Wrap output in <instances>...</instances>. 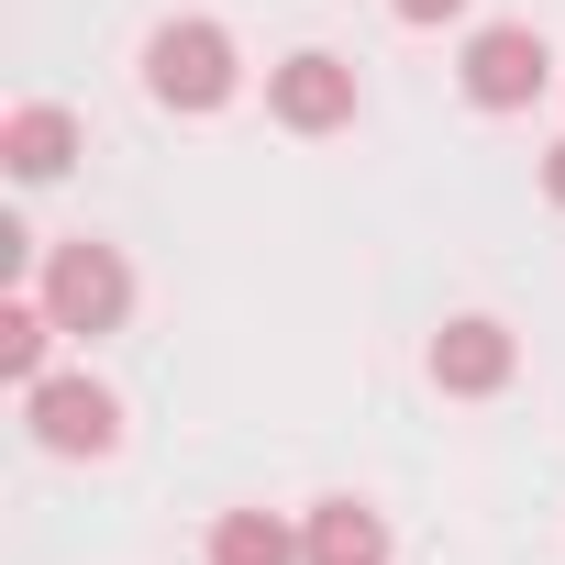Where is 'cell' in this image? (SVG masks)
Masks as SVG:
<instances>
[{
	"mask_svg": "<svg viewBox=\"0 0 565 565\" xmlns=\"http://www.w3.org/2000/svg\"><path fill=\"white\" fill-rule=\"evenodd\" d=\"M45 311H56V333H78V344L122 333V311H134V266H122L111 244L67 233V244L45 255Z\"/></svg>",
	"mask_w": 565,
	"mask_h": 565,
	"instance_id": "6da1fadb",
	"label": "cell"
},
{
	"mask_svg": "<svg viewBox=\"0 0 565 565\" xmlns=\"http://www.w3.org/2000/svg\"><path fill=\"white\" fill-rule=\"evenodd\" d=\"M233 78H244V56H233L222 23H156V45H145V89H156L167 111H222Z\"/></svg>",
	"mask_w": 565,
	"mask_h": 565,
	"instance_id": "7a4b0ae2",
	"label": "cell"
},
{
	"mask_svg": "<svg viewBox=\"0 0 565 565\" xmlns=\"http://www.w3.org/2000/svg\"><path fill=\"white\" fill-rule=\"evenodd\" d=\"M543 78H554V45L532 23H477L466 34V100L477 111H532Z\"/></svg>",
	"mask_w": 565,
	"mask_h": 565,
	"instance_id": "3957f363",
	"label": "cell"
},
{
	"mask_svg": "<svg viewBox=\"0 0 565 565\" xmlns=\"http://www.w3.org/2000/svg\"><path fill=\"white\" fill-rule=\"evenodd\" d=\"M23 422H34L45 455H111L122 444V399L100 377H34L23 388Z\"/></svg>",
	"mask_w": 565,
	"mask_h": 565,
	"instance_id": "277c9868",
	"label": "cell"
},
{
	"mask_svg": "<svg viewBox=\"0 0 565 565\" xmlns=\"http://www.w3.org/2000/svg\"><path fill=\"white\" fill-rule=\"evenodd\" d=\"M266 111L289 122V134H344V122H355V67H344L333 45L277 56V67H266Z\"/></svg>",
	"mask_w": 565,
	"mask_h": 565,
	"instance_id": "5b68a950",
	"label": "cell"
},
{
	"mask_svg": "<svg viewBox=\"0 0 565 565\" xmlns=\"http://www.w3.org/2000/svg\"><path fill=\"white\" fill-rule=\"evenodd\" d=\"M510 366H521V344H510V322H488V311H466V322L433 333V388H444V399H488V388H510Z\"/></svg>",
	"mask_w": 565,
	"mask_h": 565,
	"instance_id": "8992f818",
	"label": "cell"
},
{
	"mask_svg": "<svg viewBox=\"0 0 565 565\" xmlns=\"http://www.w3.org/2000/svg\"><path fill=\"white\" fill-rule=\"evenodd\" d=\"M67 156H78V111H56V100H23L12 122H0V167H12L23 189L67 178Z\"/></svg>",
	"mask_w": 565,
	"mask_h": 565,
	"instance_id": "52a82bcc",
	"label": "cell"
},
{
	"mask_svg": "<svg viewBox=\"0 0 565 565\" xmlns=\"http://www.w3.org/2000/svg\"><path fill=\"white\" fill-rule=\"evenodd\" d=\"M300 554H311V565H388V521H377L366 499H322L311 532H300Z\"/></svg>",
	"mask_w": 565,
	"mask_h": 565,
	"instance_id": "ba28073f",
	"label": "cell"
},
{
	"mask_svg": "<svg viewBox=\"0 0 565 565\" xmlns=\"http://www.w3.org/2000/svg\"><path fill=\"white\" fill-rule=\"evenodd\" d=\"M211 565H311L289 521H266V510H222L211 521Z\"/></svg>",
	"mask_w": 565,
	"mask_h": 565,
	"instance_id": "9c48e42d",
	"label": "cell"
},
{
	"mask_svg": "<svg viewBox=\"0 0 565 565\" xmlns=\"http://www.w3.org/2000/svg\"><path fill=\"white\" fill-rule=\"evenodd\" d=\"M45 344H56V311L45 300H0V377L34 388L45 377Z\"/></svg>",
	"mask_w": 565,
	"mask_h": 565,
	"instance_id": "30bf717a",
	"label": "cell"
},
{
	"mask_svg": "<svg viewBox=\"0 0 565 565\" xmlns=\"http://www.w3.org/2000/svg\"><path fill=\"white\" fill-rule=\"evenodd\" d=\"M388 12H399V23H455L466 0H388Z\"/></svg>",
	"mask_w": 565,
	"mask_h": 565,
	"instance_id": "8fae6325",
	"label": "cell"
},
{
	"mask_svg": "<svg viewBox=\"0 0 565 565\" xmlns=\"http://www.w3.org/2000/svg\"><path fill=\"white\" fill-rule=\"evenodd\" d=\"M543 200L565 211V145H543Z\"/></svg>",
	"mask_w": 565,
	"mask_h": 565,
	"instance_id": "7c38bea8",
	"label": "cell"
}]
</instances>
